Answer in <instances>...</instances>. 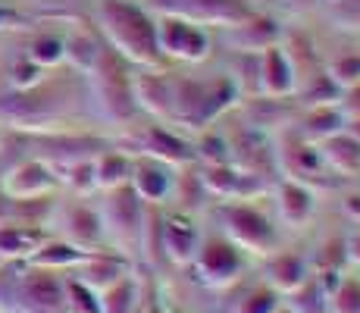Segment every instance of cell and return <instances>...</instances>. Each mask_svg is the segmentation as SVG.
<instances>
[{
	"label": "cell",
	"instance_id": "cell-3",
	"mask_svg": "<svg viewBox=\"0 0 360 313\" xmlns=\"http://www.w3.org/2000/svg\"><path fill=\"white\" fill-rule=\"evenodd\" d=\"M157 44L160 51H169L172 57L182 60H204L207 57V34L198 25L185 23V19H166L157 29Z\"/></svg>",
	"mask_w": 360,
	"mask_h": 313
},
{
	"label": "cell",
	"instance_id": "cell-6",
	"mask_svg": "<svg viewBox=\"0 0 360 313\" xmlns=\"http://www.w3.org/2000/svg\"><path fill=\"white\" fill-rule=\"evenodd\" d=\"M282 210H285V217L292 222H301L310 217V210H314V200H310V194L304 191V188L297 185H288L285 191H282Z\"/></svg>",
	"mask_w": 360,
	"mask_h": 313
},
{
	"label": "cell",
	"instance_id": "cell-7",
	"mask_svg": "<svg viewBox=\"0 0 360 313\" xmlns=\"http://www.w3.org/2000/svg\"><path fill=\"white\" fill-rule=\"evenodd\" d=\"M169 172L163 170H144L138 172V191L144 194V198H160V194L166 191V185H169Z\"/></svg>",
	"mask_w": 360,
	"mask_h": 313
},
{
	"label": "cell",
	"instance_id": "cell-10",
	"mask_svg": "<svg viewBox=\"0 0 360 313\" xmlns=\"http://www.w3.org/2000/svg\"><path fill=\"white\" fill-rule=\"evenodd\" d=\"M29 235H19V232H0V250H22L29 245Z\"/></svg>",
	"mask_w": 360,
	"mask_h": 313
},
{
	"label": "cell",
	"instance_id": "cell-9",
	"mask_svg": "<svg viewBox=\"0 0 360 313\" xmlns=\"http://www.w3.org/2000/svg\"><path fill=\"white\" fill-rule=\"evenodd\" d=\"M329 79L332 82H345V85H354V82H360V57L335 63V66H332V72H329Z\"/></svg>",
	"mask_w": 360,
	"mask_h": 313
},
{
	"label": "cell",
	"instance_id": "cell-13",
	"mask_svg": "<svg viewBox=\"0 0 360 313\" xmlns=\"http://www.w3.org/2000/svg\"><path fill=\"white\" fill-rule=\"evenodd\" d=\"M0 19H4V13H0Z\"/></svg>",
	"mask_w": 360,
	"mask_h": 313
},
{
	"label": "cell",
	"instance_id": "cell-5",
	"mask_svg": "<svg viewBox=\"0 0 360 313\" xmlns=\"http://www.w3.org/2000/svg\"><path fill=\"white\" fill-rule=\"evenodd\" d=\"M326 157L338 166V170L357 172L360 170V141H354V138H348V141H342V138H332V141L326 144Z\"/></svg>",
	"mask_w": 360,
	"mask_h": 313
},
{
	"label": "cell",
	"instance_id": "cell-8",
	"mask_svg": "<svg viewBox=\"0 0 360 313\" xmlns=\"http://www.w3.org/2000/svg\"><path fill=\"white\" fill-rule=\"evenodd\" d=\"M29 298L38 304L53 307V304H60V288H57V282H51V279H34L29 285Z\"/></svg>",
	"mask_w": 360,
	"mask_h": 313
},
{
	"label": "cell",
	"instance_id": "cell-11",
	"mask_svg": "<svg viewBox=\"0 0 360 313\" xmlns=\"http://www.w3.org/2000/svg\"><path fill=\"white\" fill-rule=\"evenodd\" d=\"M38 57L41 60H57L60 57V44L57 41H38Z\"/></svg>",
	"mask_w": 360,
	"mask_h": 313
},
{
	"label": "cell",
	"instance_id": "cell-1",
	"mask_svg": "<svg viewBox=\"0 0 360 313\" xmlns=\"http://www.w3.org/2000/svg\"><path fill=\"white\" fill-rule=\"evenodd\" d=\"M107 25L113 32L116 44L126 53H131L135 60L154 63L160 57V44H157V29L129 4H107L103 6Z\"/></svg>",
	"mask_w": 360,
	"mask_h": 313
},
{
	"label": "cell",
	"instance_id": "cell-4",
	"mask_svg": "<svg viewBox=\"0 0 360 313\" xmlns=\"http://www.w3.org/2000/svg\"><path fill=\"white\" fill-rule=\"evenodd\" d=\"M263 88L273 97L292 91V63L282 57L276 47H269L266 57H263Z\"/></svg>",
	"mask_w": 360,
	"mask_h": 313
},
{
	"label": "cell",
	"instance_id": "cell-2",
	"mask_svg": "<svg viewBox=\"0 0 360 313\" xmlns=\"http://www.w3.org/2000/svg\"><path fill=\"white\" fill-rule=\"evenodd\" d=\"M157 10H166L172 16L191 19V23H207V19H217V23H245L248 19V6L241 0H154Z\"/></svg>",
	"mask_w": 360,
	"mask_h": 313
},
{
	"label": "cell",
	"instance_id": "cell-12",
	"mask_svg": "<svg viewBox=\"0 0 360 313\" xmlns=\"http://www.w3.org/2000/svg\"><path fill=\"white\" fill-rule=\"evenodd\" d=\"M69 248H51V254H44L41 257V260H69Z\"/></svg>",
	"mask_w": 360,
	"mask_h": 313
}]
</instances>
